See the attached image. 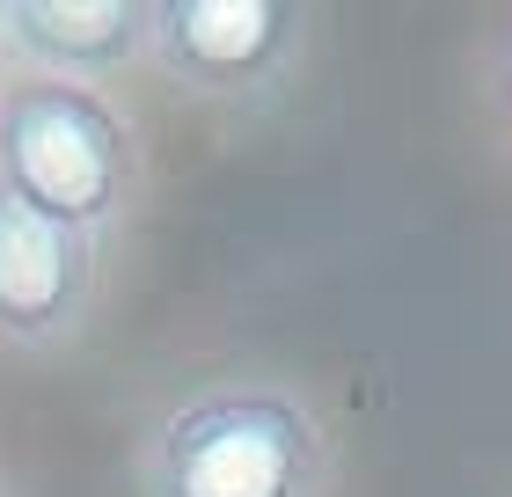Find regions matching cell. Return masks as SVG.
<instances>
[{"instance_id": "cell-1", "label": "cell", "mask_w": 512, "mask_h": 497, "mask_svg": "<svg viewBox=\"0 0 512 497\" xmlns=\"http://www.w3.org/2000/svg\"><path fill=\"white\" fill-rule=\"evenodd\" d=\"M337 454L286 381H205L139 439V497H330Z\"/></svg>"}, {"instance_id": "cell-4", "label": "cell", "mask_w": 512, "mask_h": 497, "mask_svg": "<svg viewBox=\"0 0 512 497\" xmlns=\"http://www.w3.org/2000/svg\"><path fill=\"white\" fill-rule=\"evenodd\" d=\"M96 300V242L0 191V344L59 351Z\"/></svg>"}, {"instance_id": "cell-5", "label": "cell", "mask_w": 512, "mask_h": 497, "mask_svg": "<svg viewBox=\"0 0 512 497\" xmlns=\"http://www.w3.org/2000/svg\"><path fill=\"white\" fill-rule=\"evenodd\" d=\"M154 0H0V52L44 81H110L147 59Z\"/></svg>"}, {"instance_id": "cell-2", "label": "cell", "mask_w": 512, "mask_h": 497, "mask_svg": "<svg viewBox=\"0 0 512 497\" xmlns=\"http://www.w3.org/2000/svg\"><path fill=\"white\" fill-rule=\"evenodd\" d=\"M0 191L81 242L110 234L139 198V147L125 110L88 81L15 74L0 88Z\"/></svg>"}, {"instance_id": "cell-6", "label": "cell", "mask_w": 512, "mask_h": 497, "mask_svg": "<svg viewBox=\"0 0 512 497\" xmlns=\"http://www.w3.org/2000/svg\"><path fill=\"white\" fill-rule=\"evenodd\" d=\"M483 88H491V110H498V125L512 132V30L491 44V59H483Z\"/></svg>"}, {"instance_id": "cell-3", "label": "cell", "mask_w": 512, "mask_h": 497, "mask_svg": "<svg viewBox=\"0 0 512 497\" xmlns=\"http://www.w3.org/2000/svg\"><path fill=\"white\" fill-rule=\"evenodd\" d=\"M308 52L300 0H154L147 59L205 103H256Z\"/></svg>"}, {"instance_id": "cell-7", "label": "cell", "mask_w": 512, "mask_h": 497, "mask_svg": "<svg viewBox=\"0 0 512 497\" xmlns=\"http://www.w3.org/2000/svg\"><path fill=\"white\" fill-rule=\"evenodd\" d=\"M0 497H8V483H0Z\"/></svg>"}]
</instances>
